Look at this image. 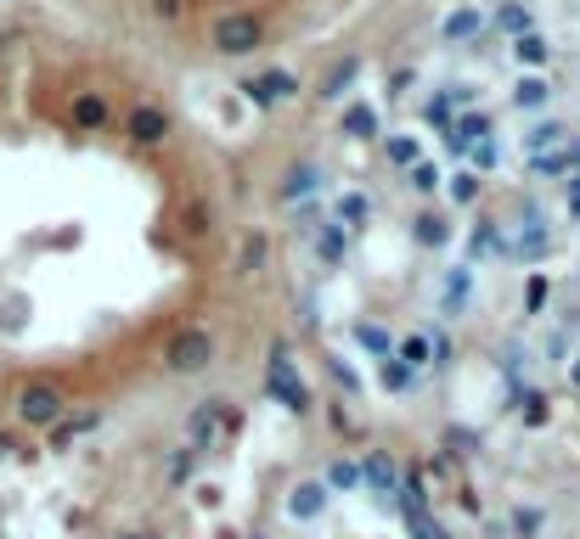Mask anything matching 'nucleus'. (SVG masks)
Segmentation results:
<instances>
[{"instance_id": "obj_1", "label": "nucleus", "mask_w": 580, "mask_h": 539, "mask_svg": "<svg viewBox=\"0 0 580 539\" xmlns=\"http://www.w3.org/2000/svg\"><path fill=\"white\" fill-rule=\"evenodd\" d=\"M254 46H260V17H254V12H220L214 17V51L243 57Z\"/></svg>"}, {"instance_id": "obj_2", "label": "nucleus", "mask_w": 580, "mask_h": 539, "mask_svg": "<svg viewBox=\"0 0 580 539\" xmlns=\"http://www.w3.org/2000/svg\"><path fill=\"white\" fill-rule=\"evenodd\" d=\"M62 411H69V399H62L57 383H28V388L17 393V416H23L28 427H51Z\"/></svg>"}, {"instance_id": "obj_3", "label": "nucleus", "mask_w": 580, "mask_h": 539, "mask_svg": "<svg viewBox=\"0 0 580 539\" xmlns=\"http://www.w3.org/2000/svg\"><path fill=\"white\" fill-rule=\"evenodd\" d=\"M209 360H214V337H209L203 326L181 331L175 343H170V365H175V371H203Z\"/></svg>"}, {"instance_id": "obj_4", "label": "nucleus", "mask_w": 580, "mask_h": 539, "mask_svg": "<svg viewBox=\"0 0 580 539\" xmlns=\"http://www.w3.org/2000/svg\"><path fill=\"white\" fill-rule=\"evenodd\" d=\"M321 512H328V484H299L294 494H287V517L316 523Z\"/></svg>"}, {"instance_id": "obj_5", "label": "nucleus", "mask_w": 580, "mask_h": 539, "mask_svg": "<svg viewBox=\"0 0 580 539\" xmlns=\"http://www.w3.org/2000/svg\"><path fill=\"white\" fill-rule=\"evenodd\" d=\"M124 129H131L141 147H152V141H164V135H170V118L158 113V108H136L131 118H124Z\"/></svg>"}, {"instance_id": "obj_6", "label": "nucleus", "mask_w": 580, "mask_h": 539, "mask_svg": "<svg viewBox=\"0 0 580 539\" xmlns=\"http://www.w3.org/2000/svg\"><path fill=\"white\" fill-rule=\"evenodd\" d=\"M271 388L287 399V411H305V404H310L305 383H294V371H287V360H282V354H276V365H271Z\"/></svg>"}, {"instance_id": "obj_7", "label": "nucleus", "mask_w": 580, "mask_h": 539, "mask_svg": "<svg viewBox=\"0 0 580 539\" xmlns=\"http://www.w3.org/2000/svg\"><path fill=\"white\" fill-rule=\"evenodd\" d=\"M294 90H299V85H294V74H282V67L248 85V96H254V101H282V96H294Z\"/></svg>"}, {"instance_id": "obj_8", "label": "nucleus", "mask_w": 580, "mask_h": 539, "mask_svg": "<svg viewBox=\"0 0 580 539\" xmlns=\"http://www.w3.org/2000/svg\"><path fill=\"white\" fill-rule=\"evenodd\" d=\"M316 186H321V168H316V163H294V168H287L282 197H310Z\"/></svg>"}, {"instance_id": "obj_9", "label": "nucleus", "mask_w": 580, "mask_h": 539, "mask_svg": "<svg viewBox=\"0 0 580 539\" xmlns=\"http://www.w3.org/2000/svg\"><path fill=\"white\" fill-rule=\"evenodd\" d=\"M513 101H519V108H541V101H546V79H519V85H513Z\"/></svg>"}, {"instance_id": "obj_10", "label": "nucleus", "mask_w": 580, "mask_h": 539, "mask_svg": "<svg viewBox=\"0 0 580 539\" xmlns=\"http://www.w3.org/2000/svg\"><path fill=\"white\" fill-rule=\"evenodd\" d=\"M513 57H519V62H541L546 40H541V34H519V40H513Z\"/></svg>"}, {"instance_id": "obj_11", "label": "nucleus", "mask_w": 580, "mask_h": 539, "mask_svg": "<svg viewBox=\"0 0 580 539\" xmlns=\"http://www.w3.org/2000/svg\"><path fill=\"white\" fill-rule=\"evenodd\" d=\"M462 298H468V270H451V281H445V310H462Z\"/></svg>"}, {"instance_id": "obj_12", "label": "nucleus", "mask_w": 580, "mask_h": 539, "mask_svg": "<svg viewBox=\"0 0 580 539\" xmlns=\"http://www.w3.org/2000/svg\"><path fill=\"white\" fill-rule=\"evenodd\" d=\"M74 118H79V124H102V118H108V108H102L96 96H79V101H74Z\"/></svg>"}, {"instance_id": "obj_13", "label": "nucleus", "mask_w": 580, "mask_h": 539, "mask_svg": "<svg viewBox=\"0 0 580 539\" xmlns=\"http://www.w3.org/2000/svg\"><path fill=\"white\" fill-rule=\"evenodd\" d=\"M553 141H564V129H558V124H541V129H530V135H525V147H530V152L553 147Z\"/></svg>"}, {"instance_id": "obj_14", "label": "nucleus", "mask_w": 580, "mask_h": 539, "mask_svg": "<svg viewBox=\"0 0 580 539\" xmlns=\"http://www.w3.org/2000/svg\"><path fill=\"white\" fill-rule=\"evenodd\" d=\"M338 220L361 225V220H367V197H356V191H349V197H338Z\"/></svg>"}, {"instance_id": "obj_15", "label": "nucleus", "mask_w": 580, "mask_h": 539, "mask_svg": "<svg viewBox=\"0 0 580 539\" xmlns=\"http://www.w3.org/2000/svg\"><path fill=\"white\" fill-rule=\"evenodd\" d=\"M356 67H361L356 57H349L344 67H333V74H328V96H344V85H349V79H356Z\"/></svg>"}, {"instance_id": "obj_16", "label": "nucleus", "mask_w": 580, "mask_h": 539, "mask_svg": "<svg viewBox=\"0 0 580 539\" xmlns=\"http://www.w3.org/2000/svg\"><path fill=\"white\" fill-rule=\"evenodd\" d=\"M479 23H485V17H479V12H457V17H451V23H445V34H451V40H462V34H473Z\"/></svg>"}, {"instance_id": "obj_17", "label": "nucleus", "mask_w": 580, "mask_h": 539, "mask_svg": "<svg viewBox=\"0 0 580 539\" xmlns=\"http://www.w3.org/2000/svg\"><path fill=\"white\" fill-rule=\"evenodd\" d=\"M328 484H333V489H356V484H361V472L349 466V461H338V466L328 472Z\"/></svg>"}, {"instance_id": "obj_18", "label": "nucleus", "mask_w": 580, "mask_h": 539, "mask_svg": "<svg viewBox=\"0 0 580 539\" xmlns=\"http://www.w3.org/2000/svg\"><path fill=\"white\" fill-rule=\"evenodd\" d=\"M367 478H372L378 489H395V466H390V461H367Z\"/></svg>"}, {"instance_id": "obj_19", "label": "nucleus", "mask_w": 580, "mask_h": 539, "mask_svg": "<svg viewBox=\"0 0 580 539\" xmlns=\"http://www.w3.org/2000/svg\"><path fill=\"white\" fill-rule=\"evenodd\" d=\"M344 129H349V135H372V113H367V108H349V113H344Z\"/></svg>"}, {"instance_id": "obj_20", "label": "nucleus", "mask_w": 580, "mask_h": 539, "mask_svg": "<svg viewBox=\"0 0 580 539\" xmlns=\"http://www.w3.org/2000/svg\"><path fill=\"white\" fill-rule=\"evenodd\" d=\"M400 354H406V365H423V360H429V343H423V337H406Z\"/></svg>"}, {"instance_id": "obj_21", "label": "nucleus", "mask_w": 580, "mask_h": 539, "mask_svg": "<svg viewBox=\"0 0 580 539\" xmlns=\"http://www.w3.org/2000/svg\"><path fill=\"white\" fill-rule=\"evenodd\" d=\"M417 236H423V242H440V236H445V225L429 214V220H417Z\"/></svg>"}, {"instance_id": "obj_22", "label": "nucleus", "mask_w": 580, "mask_h": 539, "mask_svg": "<svg viewBox=\"0 0 580 539\" xmlns=\"http://www.w3.org/2000/svg\"><path fill=\"white\" fill-rule=\"evenodd\" d=\"M411 186H417V191H434V186H440V168H429V163H423V168H417V180H411Z\"/></svg>"}, {"instance_id": "obj_23", "label": "nucleus", "mask_w": 580, "mask_h": 539, "mask_svg": "<svg viewBox=\"0 0 580 539\" xmlns=\"http://www.w3.org/2000/svg\"><path fill=\"white\" fill-rule=\"evenodd\" d=\"M383 383H390V388H406V365H390V360H383Z\"/></svg>"}, {"instance_id": "obj_24", "label": "nucleus", "mask_w": 580, "mask_h": 539, "mask_svg": "<svg viewBox=\"0 0 580 539\" xmlns=\"http://www.w3.org/2000/svg\"><path fill=\"white\" fill-rule=\"evenodd\" d=\"M361 343H367V349H390V337H383L378 326H361Z\"/></svg>"}, {"instance_id": "obj_25", "label": "nucleus", "mask_w": 580, "mask_h": 539, "mask_svg": "<svg viewBox=\"0 0 580 539\" xmlns=\"http://www.w3.org/2000/svg\"><path fill=\"white\" fill-rule=\"evenodd\" d=\"M390 158H395V163H411L417 147H411V141H390Z\"/></svg>"}, {"instance_id": "obj_26", "label": "nucleus", "mask_w": 580, "mask_h": 539, "mask_svg": "<svg viewBox=\"0 0 580 539\" xmlns=\"http://www.w3.org/2000/svg\"><path fill=\"white\" fill-rule=\"evenodd\" d=\"M569 209L580 214V175H575V186H569Z\"/></svg>"}]
</instances>
